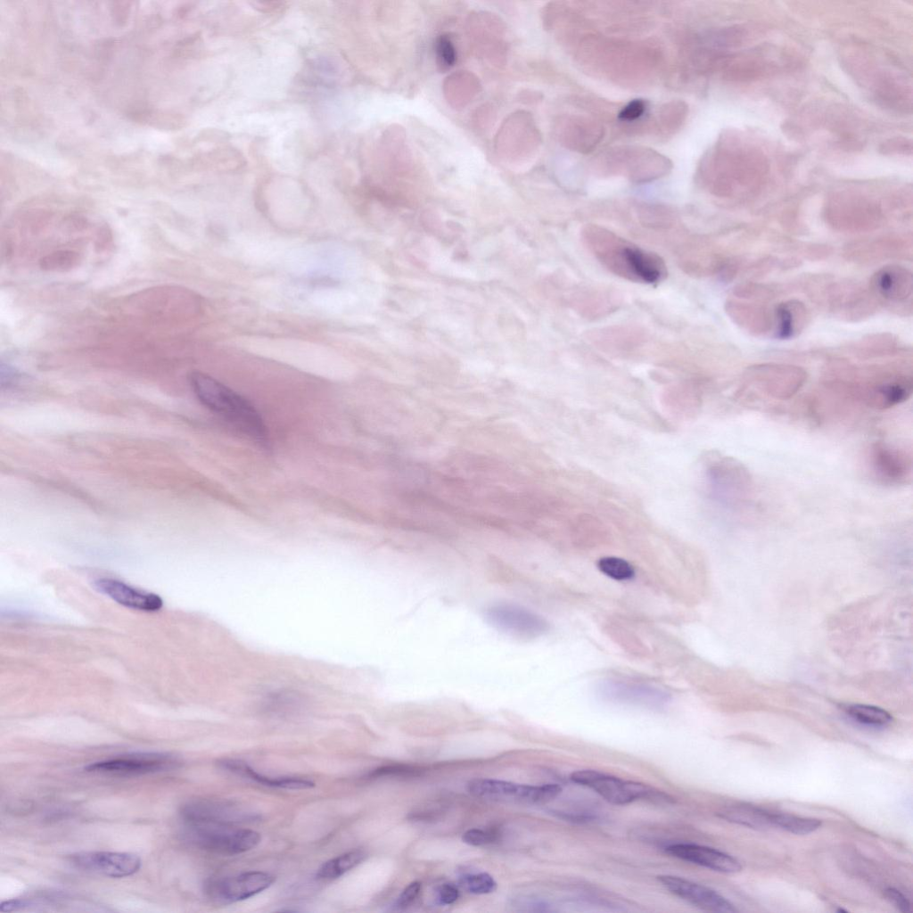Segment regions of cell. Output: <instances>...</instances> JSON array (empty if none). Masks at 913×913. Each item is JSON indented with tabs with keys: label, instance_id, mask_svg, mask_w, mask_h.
Returning a JSON list of instances; mask_svg holds the SVG:
<instances>
[{
	"label": "cell",
	"instance_id": "obj_22",
	"mask_svg": "<svg viewBox=\"0 0 913 913\" xmlns=\"http://www.w3.org/2000/svg\"><path fill=\"white\" fill-rule=\"evenodd\" d=\"M770 814L761 808L744 804L730 805L718 813L728 821L755 829L773 827Z\"/></svg>",
	"mask_w": 913,
	"mask_h": 913
},
{
	"label": "cell",
	"instance_id": "obj_15",
	"mask_svg": "<svg viewBox=\"0 0 913 913\" xmlns=\"http://www.w3.org/2000/svg\"><path fill=\"white\" fill-rule=\"evenodd\" d=\"M68 861L82 871L115 878L132 876L141 867L137 855L119 851H80L69 855Z\"/></svg>",
	"mask_w": 913,
	"mask_h": 913
},
{
	"label": "cell",
	"instance_id": "obj_8",
	"mask_svg": "<svg viewBox=\"0 0 913 913\" xmlns=\"http://www.w3.org/2000/svg\"><path fill=\"white\" fill-rule=\"evenodd\" d=\"M789 63L780 53L755 49L720 56L717 65L727 79L752 81L775 73Z\"/></svg>",
	"mask_w": 913,
	"mask_h": 913
},
{
	"label": "cell",
	"instance_id": "obj_31",
	"mask_svg": "<svg viewBox=\"0 0 913 913\" xmlns=\"http://www.w3.org/2000/svg\"><path fill=\"white\" fill-rule=\"evenodd\" d=\"M646 108L647 103L645 100H633L621 109L619 119L623 121H635L644 115Z\"/></svg>",
	"mask_w": 913,
	"mask_h": 913
},
{
	"label": "cell",
	"instance_id": "obj_5",
	"mask_svg": "<svg viewBox=\"0 0 913 913\" xmlns=\"http://www.w3.org/2000/svg\"><path fill=\"white\" fill-rule=\"evenodd\" d=\"M571 780L598 794L612 804L625 805L636 801L654 803H673L670 794L643 783L625 780L593 769H580L572 772Z\"/></svg>",
	"mask_w": 913,
	"mask_h": 913
},
{
	"label": "cell",
	"instance_id": "obj_26",
	"mask_svg": "<svg viewBox=\"0 0 913 913\" xmlns=\"http://www.w3.org/2000/svg\"><path fill=\"white\" fill-rule=\"evenodd\" d=\"M773 827H780L795 835H808L818 829L822 822L813 818H803L787 813H771Z\"/></svg>",
	"mask_w": 913,
	"mask_h": 913
},
{
	"label": "cell",
	"instance_id": "obj_33",
	"mask_svg": "<svg viewBox=\"0 0 913 913\" xmlns=\"http://www.w3.org/2000/svg\"><path fill=\"white\" fill-rule=\"evenodd\" d=\"M462 840L472 846H481L491 843L493 835L482 829L472 828L463 834Z\"/></svg>",
	"mask_w": 913,
	"mask_h": 913
},
{
	"label": "cell",
	"instance_id": "obj_3",
	"mask_svg": "<svg viewBox=\"0 0 913 913\" xmlns=\"http://www.w3.org/2000/svg\"><path fill=\"white\" fill-rule=\"evenodd\" d=\"M190 383L202 405L248 436L259 441L266 440L267 430L263 420L248 399L201 372L191 374Z\"/></svg>",
	"mask_w": 913,
	"mask_h": 913
},
{
	"label": "cell",
	"instance_id": "obj_34",
	"mask_svg": "<svg viewBox=\"0 0 913 913\" xmlns=\"http://www.w3.org/2000/svg\"><path fill=\"white\" fill-rule=\"evenodd\" d=\"M421 887V883L417 881L410 883L399 896L396 907L399 909H405L408 908L418 897Z\"/></svg>",
	"mask_w": 913,
	"mask_h": 913
},
{
	"label": "cell",
	"instance_id": "obj_23",
	"mask_svg": "<svg viewBox=\"0 0 913 913\" xmlns=\"http://www.w3.org/2000/svg\"><path fill=\"white\" fill-rule=\"evenodd\" d=\"M366 858L361 850H352L325 861L317 870L319 880H334L360 864Z\"/></svg>",
	"mask_w": 913,
	"mask_h": 913
},
{
	"label": "cell",
	"instance_id": "obj_32",
	"mask_svg": "<svg viewBox=\"0 0 913 913\" xmlns=\"http://www.w3.org/2000/svg\"><path fill=\"white\" fill-rule=\"evenodd\" d=\"M437 53L441 63L450 67L456 61V52L451 41L445 36L441 37L437 44Z\"/></svg>",
	"mask_w": 913,
	"mask_h": 913
},
{
	"label": "cell",
	"instance_id": "obj_19",
	"mask_svg": "<svg viewBox=\"0 0 913 913\" xmlns=\"http://www.w3.org/2000/svg\"><path fill=\"white\" fill-rule=\"evenodd\" d=\"M95 588L124 606L144 612H155L163 601L156 594L143 592L119 580L103 578L95 580Z\"/></svg>",
	"mask_w": 913,
	"mask_h": 913
},
{
	"label": "cell",
	"instance_id": "obj_38",
	"mask_svg": "<svg viewBox=\"0 0 913 913\" xmlns=\"http://www.w3.org/2000/svg\"><path fill=\"white\" fill-rule=\"evenodd\" d=\"M837 912H848V911H847V910H845V909H837Z\"/></svg>",
	"mask_w": 913,
	"mask_h": 913
},
{
	"label": "cell",
	"instance_id": "obj_7",
	"mask_svg": "<svg viewBox=\"0 0 913 913\" xmlns=\"http://www.w3.org/2000/svg\"><path fill=\"white\" fill-rule=\"evenodd\" d=\"M866 456L868 471L878 482L899 486L911 481L913 459L910 449L877 440L870 444Z\"/></svg>",
	"mask_w": 913,
	"mask_h": 913
},
{
	"label": "cell",
	"instance_id": "obj_11",
	"mask_svg": "<svg viewBox=\"0 0 913 913\" xmlns=\"http://www.w3.org/2000/svg\"><path fill=\"white\" fill-rule=\"evenodd\" d=\"M745 378L747 385L756 389L765 397L786 400L793 398L802 387L805 374L791 366H761L749 370Z\"/></svg>",
	"mask_w": 913,
	"mask_h": 913
},
{
	"label": "cell",
	"instance_id": "obj_1",
	"mask_svg": "<svg viewBox=\"0 0 913 913\" xmlns=\"http://www.w3.org/2000/svg\"><path fill=\"white\" fill-rule=\"evenodd\" d=\"M581 238L595 258L615 276L645 284H657L667 276V267L658 254L607 228L588 224L583 227Z\"/></svg>",
	"mask_w": 913,
	"mask_h": 913
},
{
	"label": "cell",
	"instance_id": "obj_28",
	"mask_svg": "<svg viewBox=\"0 0 913 913\" xmlns=\"http://www.w3.org/2000/svg\"><path fill=\"white\" fill-rule=\"evenodd\" d=\"M597 567L601 572L615 580H629L635 575V570L629 562L615 556L599 559Z\"/></svg>",
	"mask_w": 913,
	"mask_h": 913
},
{
	"label": "cell",
	"instance_id": "obj_21",
	"mask_svg": "<svg viewBox=\"0 0 913 913\" xmlns=\"http://www.w3.org/2000/svg\"><path fill=\"white\" fill-rule=\"evenodd\" d=\"M877 292L886 300L900 301L907 299L912 291V275L900 266H887L874 277Z\"/></svg>",
	"mask_w": 913,
	"mask_h": 913
},
{
	"label": "cell",
	"instance_id": "obj_13",
	"mask_svg": "<svg viewBox=\"0 0 913 913\" xmlns=\"http://www.w3.org/2000/svg\"><path fill=\"white\" fill-rule=\"evenodd\" d=\"M597 695L607 702L661 709L670 701V695L660 687L621 679H605L596 688Z\"/></svg>",
	"mask_w": 913,
	"mask_h": 913
},
{
	"label": "cell",
	"instance_id": "obj_36",
	"mask_svg": "<svg viewBox=\"0 0 913 913\" xmlns=\"http://www.w3.org/2000/svg\"><path fill=\"white\" fill-rule=\"evenodd\" d=\"M911 142L904 138L892 139L888 142H885L881 147V151L884 153L902 152L904 154H907L908 152L911 153Z\"/></svg>",
	"mask_w": 913,
	"mask_h": 913
},
{
	"label": "cell",
	"instance_id": "obj_6",
	"mask_svg": "<svg viewBox=\"0 0 913 913\" xmlns=\"http://www.w3.org/2000/svg\"><path fill=\"white\" fill-rule=\"evenodd\" d=\"M466 788L476 798L516 804L546 803L562 792V787L557 784L531 786L490 778L472 779Z\"/></svg>",
	"mask_w": 913,
	"mask_h": 913
},
{
	"label": "cell",
	"instance_id": "obj_2",
	"mask_svg": "<svg viewBox=\"0 0 913 913\" xmlns=\"http://www.w3.org/2000/svg\"><path fill=\"white\" fill-rule=\"evenodd\" d=\"M709 184L715 192L730 193L756 186L769 171V160L753 144L732 142L716 149L709 160Z\"/></svg>",
	"mask_w": 913,
	"mask_h": 913
},
{
	"label": "cell",
	"instance_id": "obj_29",
	"mask_svg": "<svg viewBox=\"0 0 913 913\" xmlns=\"http://www.w3.org/2000/svg\"><path fill=\"white\" fill-rule=\"evenodd\" d=\"M461 884L465 890L473 894L490 893L497 888V883L493 877L484 872L465 876Z\"/></svg>",
	"mask_w": 913,
	"mask_h": 913
},
{
	"label": "cell",
	"instance_id": "obj_9",
	"mask_svg": "<svg viewBox=\"0 0 913 913\" xmlns=\"http://www.w3.org/2000/svg\"><path fill=\"white\" fill-rule=\"evenodd\" d=\"M182 822H210L235 825L251 823L260 818L259 813L228 800L193 799L185 802L179 810Z\"/></svg>",
	"mask_w": 913,
	"mask_h": 913
},
{
	"label": "cell",
	"instance_id": "obj_12",
	"mask_svg": "<svg viewBox=\"0 0 913 913\" xmlns=\"http://www.w3.org/2000/svg\"><path fill=\"white\" fill-rule=\"evenodd\" d=\"M486 620L495 628L521 638H534L549 629L539 614L515 604H498L485 612Z\"/></svg>",
	"mask_w": 913,
	"mask_h": 913
},
{
	"label": "cell",
	"instance_id": "obj_30",
	"mask_svg": "<svg viewBox=\"0 0 913 913\" xmlns=\"http://www.w3.org/2000/svg\"><path fill=\"white\" fill-rule=\"evenodd\" d=\"M420 769L409 765H388L380 767L369 773V777L377 778L387 776H411L417 775Z\"/></svg>",
	"mask_w": 913,
	"mask_h": 913
},
{
	"label": "cell",
	"instance_id": "obj_20",
	"mask_svg": "<svg viewBox=\"0 0 913 913\" xmlns=\"http://www.w3.org/2000/svg\"><path fill=\"white\" fill-rule=\"evenodd\" d=\"M218 766L237 776L248 778L259 784L277 788L285 789H308L315 786L314 782L307 778L295 777H268L257 772L246 762L236 759H222L218 762Z\"/></svg>",
	"mask_w": 913,
	"mask_h": 913
},
{
	"label": "cell",
	"instance_id": "obj_4",
	"mask_svg": "<svg viewBox=\"0 0 913 913\" xmlns=\"http://www.w3.org/2000/svg\"><path fill=\"white\" fill-rule=\"evenodd\" d=\"M182 835L190 844L216 854L236 855L255 848L258 832L234 825L210 822H182Z\"/></svg>",
	"mask_w": 913,
	"mask_h": 913
},
{
	"label": "cell",
	"instance_id": "obj_18",
	"mask_svg": "<svg viewBox=\"0 0 913 913\" xmlns=\"http://www.w3.org/2000/svg\"><path fill=\"white\" fill-rule=\"evenodd\" d=\"M669 855L714 871L736 873L742 869L740 862L733 856L708 846L696 843H679L664 848Z\"/></svg>",
	"mask_w": 913,
	"mask_h": 913
},
{
	"label": "cell",
	"instance_id": "obj_25",
	"mask_svg": "<svg viewBox=\"0 0 913 913\" xmlns=\"http://www.w3.org/2000/svg\"><path fill=\"white\" fill-rule=\"evenodd\" d=\"M802 313L799 302H785L776 310L777 336L780 339L793 337L799 328V317Z\"/></svg>",
	"mask_w": 913,
	"mask_h": 913
},
{
	"label": "cell",
	"instance_id": "obj_14",
	"mask_svg": "<svg viewBox=\"0 0 913 913\" xmlns=\"http://www.w3.org/2000/svg\"><path fill=\"white\" fill-rule=\"evenodd\" d=\"M177 757L165 753H139L104 761L85 767L88 772L114 775H144L177 767Z\"/></svg>",
	"mask_w": 913,
	"mask_h": 913
},
{
	"label": "cell",
	"instance_id": "obj_16",
	"mask_svg": "<svg viewBox=\"0 0 913 913\" xmlns=\"http://www.w3.org/2000/svg\"><path fill=\"white\" fill-rule=\"evenodd\" d=\"M657 879L670 892L703 910L718 913L737 911L728 900L707 886L670 875L659 876Z\"/></svg>",
	"mask_w": 913,
	"mask_h": 913
},
{
	"label": "cell",
	"instance_id": "obj_24",
	"mask_svg": "<svg viewBox=\"0 0 913 913\" xmlns=\"http://www.w3.org/2000/svg\"><path fill=\"white\" fill-rule=\"evenodd\" d=\"M844 711L853 720L866 726L883 727L892 720L888 711L874 705L852 703L846 705Z\"/></svg>",
	"mask_w": 913,
	"mask_h": 913
},
{
	"label": "cell",
	"instance_id": "obj_10",
	"mask_svg": "<svg viewBox=\"0 0 913 913\" xmlns=\"http://www.w3.org/2000/svg\"><path fill=\"white\" fill-rule=\"evenodd\" d=\"M274 881V876L267 872L249 871L233 876L209 879L204 884V892L216 903L231 904L261 892Z\"/></svg>",
	"mask_w": 913,
	"mask_h": 913
},
{
	"label": "cell",
	"instance_id": "obj_17",
	"mask_svg": "<svg viewBox=\"0 0 913 913\" xmlns=\"http://www.w3.org/2000/svg\"><path fill=\"white\" fill-rule=\"evenodd\" d=\"M716 471L723 496L736 506H745L753 500L754 481L746 466L733 458H724Z\"/></svg>",
	"mask_w": 913,
	"mask_h": 913
},
{
	"label": "cell",
	"instance_id": "obj_35",
	"mask_svg": "<svg viewBox=\"0 0 913 913\" xmlns=\"http://www.w3.org/2000/svg\"><path fill=\"white\" fill-rule=\"evenodd\" d=\"M884 896L889 901H891L900 911L907 913L910 911V903L909 900L897 889L887 888L884 891Z\"/></svg>",
	"mask_w": 913,
	"mask_h": 913
},
{
	"label": "cell",
	"instance_id": "obj_37",
	"mask_svg": "<svg viewBox=\"0 0 913 913\" xmlns=\"http://www.w3.org/2000/svg\"><path fill=\"white\" fill-rule=\"evenodd\" d=\"M459 896L457 888L450 884L441 885L438 890V900L443 905L454 903Z\"/></svg>",
	"mask_w": 913,
	"mask_h": 913
},
{
	"label": "cell",
	"instance_id": "obj_27",
	"mask_svg": "<svg viewBox=\"0 0 913 913\" xmlns=\"http://www.w3.org/2000/svg\"><path fill=\"white\" fill-rule=\"evenodd\" d=\"M80 255L72 250H60L43 257L39 265L46 271H67L78 265Z\"/></svg>",
	"mask_w": 913,
	"mask_h": 913
}]
</instances>
